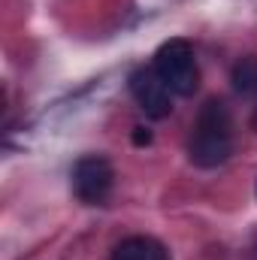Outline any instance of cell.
Masks as SVG:
<instances>
[{"mask_svg":"<svg viewBox=\"0 0 257 260\" xmlns=\"http://www.w3.org/2000/svg\"><path fill=\"white\" fill-rule=\"evenodd\" d=\"M230 82H233L236 94L254 97L257 94V58H242V61H236L233 73H230Z\"/></svg>","mask_w":257,"mask_h":260,"instance_id":"8992f818","label":"cell"},{"mask_svg":"<svg viewBox=\"0 0 257 260\" xmlns=\"http://www.w3.org/2000/svg\"><path fill=\"white\" fill-rule=\"evenodd\" d=\"M151 142V133L145 127H133V145H148Z\"/></svg>","mask_w":257,"mask_h":260,"instance_id":"52a82bcc","label":"cell"},{"mask_svg":"<svg viewBox=\"0 0 257 260\" xmlns=\"http://www.w3.org/2000/svg\"><path fill=\"white\" fill-rule=\"evenodd\" d=\"M130 94L148 118H167L173 112V103H170L173 91L167 88V82L157 76L154 67H136L130 73Z\"/></svg>","mask_w":257,"mask_h":260,"instance_id":"277c9868","label":"cell"},{"mask_svg":"<svg viewBox=\"0 0 257 260\" xmlns=\"http://www.w3.org/2000/svg\"><path fill=\"white\" fill-rule=\"evenodd\" d=\"M251 124H254V130H257V109H254V115H251Z\"/></svg>","mask_w":257,"mask_h":260,"instance_id":"ba28073f","label":"cell"},{"mask_svg":"<svg viewBox=\"0 0 257 260\" xmlns=\"http://www.w3.org/2000/svg\"><path fill=\"white\" fill-rule=\"evenodd\" d=\"M112 260H170V251L154 236H127L115 245Z\"/></svg>","mask_w":257,"mask_h":260,"instance_id":"5b68a950","label":"cell"},{"mask_svg":"<svg viewBox=\"0 0 257 260\" xmlns=\"http://www.w3.org/2000/svg\"><path fill=\"white\" fill-rule=\"evenodd\" d=\"M188 154H191V164L203 170H215L227 164V157L233 154V118L221 100H206L200 106L191 142H188Z\"/></svg>","mask_w":257,"mask_h":260,"instance_id":"6da1fadb","label":"cell"},{"mask_svg":"<svg viewBox=\"0 0 257 260\" xmlns=\"http://www.w3.org/2000/svg\"><path fill=\"white\" fill-rule=\"evenodd\" d=\"M112 185H115V170L100 154H88L73 167V194L85 206L106 203V197L112 194Z\"/></svg>","mask_w":257,"mask_h":260,"instance_id":"3957f363","label":"cell"},{"mask_svg":"<svg viewBox=\"0 0 257 260\" xmlns=\"http://www.w3.org/2000/svg\"><path fill=\"white\" fill-rule=\"evenodd\" d=\"M154 70L157 76L167 82V88L179 97H191L200 88V70H197V58L188 40L173 37L167 40L157 52H154Z\"/></svg>","mask_w":257,"mask_h":260,"instance_id":"7a4b0ae2","label":"cell"}]
</instances>
